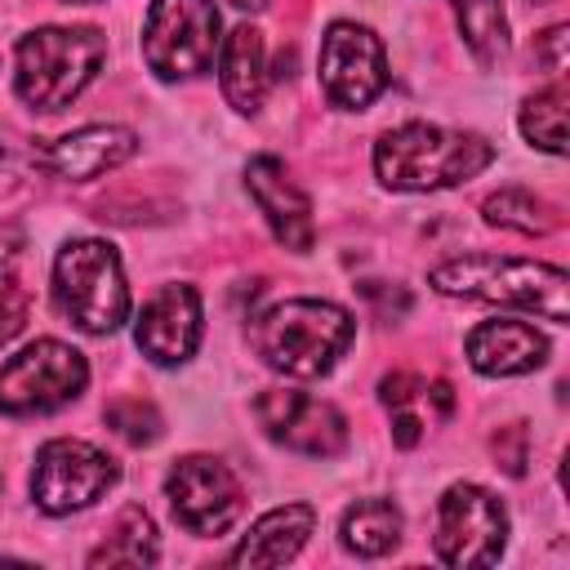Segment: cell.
<instances>
[{"label": "cell", "instance_id": "7", "mask_svg": "<svg viewBox=\"0 0 570 570\" xmlns=\"http://www.w3.org/2000/svg\"><path fill=\"white\" fill-rule=\"evenodd\" d=\"M223 45L214 0H151L142 22V58L160 80H187L209 71Z\"/></svg>", "mask_w": 570, "mask_h": 570}, {"label": "cell", "instance_id": "24", "mask_svg": "<svg viewBox=\"0 0 570 570\" xmlns=\"http://www.w3.org/2000/svg\"><path fill=\"white\" fill-rule=\"evenodd\" d=\"M521 134L548 156H566V89L561 80L521 102Z\"/></svg>", "mask_w": 570, "mask_h": 570}, {"label": "cell", "instance_id": "8", "mask_svg": "<svg viewBox=\"0 0 570 570\" xmlns=\"http://www.w3.org/2000/svg\"><path fill=\"white\" fill-rule=\"evenodd\" d=\"M432 548L454 570L494 566L508 548V508L472 481H454L436 499V534Z\"/></svg>", "mask_w": 570, "mask_h": 570}, {"label": "cell", "instance_id": "4", "mask_svg": "<svg viewBox=\"0 0 570 570\" xmlns=\"http://www.w3.org/2000/svg\"><path fill=\"white\" fill-rule=\"evenodd\" d=\"M102 58H107V36L98 27H36L18 40L13 53L18 98L31 111L53 116L89 89Z\"/></svg>", "mask_w": 570, "mask_h": 570}, {"label": "cell", "instance_id": "19", "mask_svg": "<svg viewBox=\"0 0 570 570\" xmlns=\"http://www.w3.org/2000/svg\"><path fill=\"white\" fill-rule=\"evenodd\" d=\"M218 85L223 98L240 111L254 116L263 107L267 94V49H263V31L258 27H232L218 45Z\"/></svg>", "mask_w": 570, "mask_h": 570}, {"label": "cell", "instance_id": "31", "mask_svg": "<svg viewBox=\"0 0 570 570\" xmlns=\"http://www.w3.org/2000/svg\"><path fill=\"white\" fill-rule=\"evenodd\" d=\"M67 4H89V0H67Z\"/></svg>", "mask_w": 570, "mask_h": 570}, {"label": "cell", "instance_id": "23", "mask_svg": "<svg viewBox=\"0 0 570 570\" xmlns=\"http://www.w3.org/2000/svg\"><path fill=\"white\" fill-rule=\"evenodd\" d=\"M481 214H485L490 227L521 232V236H548L557 227V209L548 200H539L534 191H525V187H503V191L485 196Z\"/></svg>", "mask_w": 570, "mask_h": 570}, {"label": "cell", "instance_id": "21", "mask_svg": "<svg viewBox=\"0 0 570 570\" xmlns=\"http://www.w3.org/2000/svg\"><path fill=\"white\" fill-rule=\"evenodd\" d=\"M156 557H160V543H156L151 517L138 503H129L116 517L111 534L89 552V566H156Z\"/></svg>", "mask_w": 570, "mask_h": 570}, {"label": "cell", "instance_id": "9", "mask_svg": "<svg viewBox=\"0 0 570 570\" xmlns=\"http://www.w3.org/2000/svg\"><path fill=\"white\" fill-rule=\"evenodd\" d=\"M116 481H120V468L107 450L76 441V436H53L36 450L31 499L49 517H71V512L98 503Z\"/></svg>", "mask_w": 570, "mask_h": 570}, {"label": "cell", "instance_id": "25", "mask_svg": "<svg viewBox=\"0 0 570 570\" xmlns=\"http://www.w3.org/2000/svg\"><path fill=\"white\" fill-rule=\"evenodd\" d=\"M102 419H107V428H111L116 436H125L129 445H151V441L160 436V414H156V405H147L142 396H120V401H111V405L102 410Z\"/></svg>", "mask_w": 570, "mask_h": 570}, {"label": "cell", "instance_id": "29", "mask_svg": "<svg viewBox=\"0 0 570 570\" xmlns=\"http://www.w3.org/2000/svg\"><path fill=\"white\" fill-rule=\"evenodd\" d=\"M227 4H236V9H249V13H258L267 0H227Z\"/></svg>", "mask_w": 570, "mask_h": 570}, {"label": "cell", "instance_id": "17", "mask_svg": "<svg viewBox=\"0 0 570 570\" xmlns=\"http://www.w3.org/2000/svg\"><path fill=\"white\" fill-rule=\"evenodd\" d=\"M379 401L387 405V414H392V441L401 445V450H410V445H419L423 441V428L432 423V419H450V410H454V392H450V383L445 379H419V374H387L383 383H379Z\"/></svg>", "mask_w": 570, "mask_h": 570}, {"label": "cell", "instance_id": "15", "mask_svg": "<svg viewBox=\"0 0 570 570\" xmlns=\"http://www.w3.org/2000/svg\"><path fill=\"white\" fill-rule=\"evenodd\" d=\"M134 151H138V134L134 129H125V125H85L76 134L53 138L40 151V165L53 178L89 183V178H102V174L120 169Z\"/></svg>", "mask_w": 570, "mask_h": 570}, {"label": "cell", "instance_id": "26", "mask_svg": "<svg viewBox=\"0 0 570 570\" xmlns=\"http://www.w3.org/2000/svg\"><path fill=\"white\" fill-rule=\"evenodd\" d=\"M27 307H31L27 285H22L13 272L0 267V347L13 343V338L22 334V325H27Z\"/></svg>", "mask_w": 570, "mask_h": 570}, {"label": "cell", "instance_id": "20", "mask_svg": "<svg viewBox=\"0 0 570 570\" xmlns=\"http://www.w3.org/2000/svg\"><path fill=\"white\" fill-rule=\"evenodd\" d=\"M401 525L405 521L392 499H356L338 521V539L356 557H387L401 543Z\"/></svg>", "mask_w": 570, "mask_h": 570}, {"label": "cell", "instance_id": "30", "mask_svg": "<svg viewBox=\"0 0 570 570\" xmlns=\"http://www.w3.org/2000/svg\"><path fill=\"white\" fill-rule=\"evenodd\" d=\"M9 245H13V236H9V232H0V263H4V254H9Z\"/></svg>", "mask_w": 570, "mask_h": 570}, {"label": "cell", "instance_id": "5", "mask_svg": "<svg viewBox=\"0 0 570 570\" xmlns=\"http://www.w3.org/2000/svg\"><path fill=\"white\" fill-rule=\"evenodd\" d=\"M53 298L85 334H116L129 321V285L116 245L76 236L53 258Z\"/></svg>", "mask_w": 570, "mask_h": 570}, {"label": "cell", "instance_id": "14", "mask_svg": "<svg viewBox=\"0 0 570 570\" xmlns=\"http://www.w3.org/2000/svg\"><path fill=\"white\" fill-rule=\"evenodd\" d=\"M245 187H249L258 214L267 218L272 236H276L285 249L307 254L312 240H316V218H312L307 191L289 178L285 160H276V156H254V160L245 165Z\"/></svg>", "mask_w": 570, "mask_h": 570}, {"label": "cell", "instance_id": "13", "mask_svg": "<svg viewBox=\"0 0 570 570\" xmlns=\"http://www.w3.org/2000/svg\"><path fill=\"white\" fill-rule=\"evenodd\" d=\"M200 330H205V316H200L196 285L174 281V285H160L142 303L138 325H134V343L151 365H183L196 356Z\"/></svg>", "mask_w": 570, "mask_h": 570}, {"label": "cell", "instance_id": "12", "mask_svg": "<svg viewBox=\"0 0 570 570\" xmlns=\"http://www.w3.org/2000/svg\"><path fill=\"white\" fill-rule=\"evenodd\" d=\"M321 89L334 107L361 111L387 89V53L361 22H330L321 40Z\"/></svg>", "mask_w": 570, "mask_h": 570}, {"label": "cell", "instance_id": "6", "mask_svg": "<svg viewBox=\"0 0 570 570\" xmlns=\"http://www.w3.org/2000/svg\"><path fill=\"white\" fill-rule=\"evenodd\" d=\"M89 383V361L62 338H36L0 365V414L36 419L71 405Z\"/></svg>", "mask_w": 570, "mask_h": 570}, {"label": "cell", "instance_id": "1", "mask_svg": "<svg viewBox=\"0 0 570 570\" xmlns=\"http://www.w3.org/2000/svg\"><path fill=\"white\" fill-rule=\"evenodd\" d=\"M254 356L285 379H321L347 352L356 321L325 298H285L249 316Z\"/></svg>", "mask_w": 570, "mask_h": 570}, {"label": "cell", "instance_id": "32", "mask_svg": "<svg viewBox=\"0 0 570 570\" xmlns=\"http://www.w3.org/2000/svg\"><path fill=\"white\" fill-rule=\"evenodd\" d=\"M539 4H548V0H539Z\"/></svg>", "mask_w": 570, "mask_h": 570}, {"label": "cell", "instance_id": "16", "mask_svg": "<svg viewBox=\"0 0 570 570\" xmlns=\"http://www.w3.org/2000/svg\"><path fill=\"white\" fill-rule=\"evenodd\" d=\"M468 361L476 374L517 379L548 361V338L530 321H481L468 334Z\"/></svg>", "mask_w": 570, "mask_h": 570}, {"label": "cell", "instance_id": "22", "mask_svg": "<svg viewBox=\"0 0 570 570\" xmlns=\"http://www.w3.org/2000/svg\"><path fill=\"white\" fill-rule=\"evenodd\" d=\"M459 18V36L481 67H494L508 53V13L503 0H450Z\"/></svg>", "mask_w": 570, "mask_h": 570}, {"label": "cell", "instance_id": "28", "mask_svg": "<svg viewBox=\"0 0 570 570\" xmlns=\"http://www.w3.org/2000/svg\"><path fill=\"white\" fill-rule=\"evenodd\" d=\"M361 294L379 307V316H401V312H410V294H405V289H392V294H387V289H379V281H365Z\"/></svg>", "mask_w": 570, "mask_h": 570}, {"label": "cell", "instance_id": "27", "mask_svg": "<svg viewBox=\"0 0 570 570\" xmlns=\"http://www.w3.org/2000/svg\"><path fill=\"white\" fill-rule=\"evenodd\" d=\"M566 27H548L543 36H539V62L552 71V76H561L566 71Z\"/></svg>", "mask_w": 570, "mask_h": 570}, {"label": "cell", "instance_id": "18", "mask_svg": "<svg viewBox=\"0 0 570 570\" xmlns=\"http://www.w3.org/2000/svg\"><path fill=\"white\" fill-rule=\"evenodd\" d=\"M316 530V512L307 503H285V508H272L263 512L249 534L232 548V566H285L303 552L307 534Z\"/></svg>", "mask_w": 570, "mask_h": 570}, {"label": "cell", "instance_id": "3", "mask_svg": "<svg viewBox=\"0 0 570 570\" xmlns=\"http://www.w3.org/2000/svg\"><path fill=\"white\" fill-rule=\"evenodd\" d=\"M428 285L445 298H476L494 307H521L534 312L552 325L570 316L566 289L570 276L557 263H534V258H503V254H463L450 263H436L428 272Z\"/></svg>", "mask_w": 570, "mask_h": 570}, {"label": "cell", "instance_id": "11", "mask_svg": "<svg viewBox=\"0 0 570 570\" xmlns=\"http://www.w3.org/2000/svg\"><path fill=\"white\" fill-rule=\"evenodd\" d=\"M254 419L258 428L294 450V454H312V459H334L347 450V419L338 405L312 396V392H298V387H267L258 392L254 401Z\"/></svg>", "mask_w": 570, "mask_h": 570}, {"label": "cell", "instance_id": "10", "mask_svg": "<svg viewBox=\"0 0 570 570\" xmlns=\"http://www.w3.org/2000/svg\"><path fill=\"white\" fill-rule=\"evenodd\" d=\"M165 499L187 534H223L245 512V490L236 472L214 454H187L165 476Z\"/></svg>", "mask_w": 570, "mask_h": 570}, {"label": "cell", "instance_id": "2", "mask_svg": "<svg viewBox=\"0 0 570 570\" xmlns=\"http://www.w3.org/2000/svg\"><path fill=\"white\" fill-rule=\"evenodd\" d=\"M494 160V142L472 129L410 120L374 142V174L392 191H441L476 178Z\"/></svg>", "mask_w": 570, "mask_h": 570}]
</instances>
